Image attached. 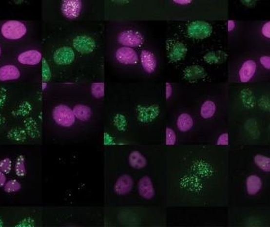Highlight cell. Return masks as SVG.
I'll use <instances>...</instances> for the list:
<instances>
[{"label":"cell","instance_id":"cell-9","mask_svg":"<svg viewBox=\"0 0 270 227\" xmlns=\"http://www.w3.org/2000/svg\"><path fill=\"white\" fill-rule=\"evenodd\" d=\"M257 71V63L252 59L246 60L239 69V79L242 83L251 81Z\"/></svg>","mask_w":270,"mask_h":227},{"label":"cell","instance_id":"cell-11","mask_svg":"<svg viewBox=\"0 0 270 227\" xmlns=\"http://www.w3.org/2000/svg\"><path fill=\"white\" fill-rule=\"evenodd\" d=\"M137 188H138L140 196L143 198L150 200L154 198L155 196L154 184H153L152 180L149 176H144L139 180Z\"/></svg>","mask_w":270,"mask_h":227},{"label":"cell","instance_id":"cell-23","mask_svg":"<svg viewBox=\"0 0 270 227\" xmlns=\"http://www.w3.org/2000/svg\"><path fill=\"white\" fill-rule=\"evenodd\" d=\"M91 94L96 99H101L104 96V83L94 82L91 85Z\"/></svg>","mask_w":270,"mask_h":227},{"label":"cell","instance_id":"cell-12","mask_svg":"<svg viewBox=\"0 0 270 227\" xmlns=\"http://www.w3.org/2000/svg\"><path fill=\"white\" fill-rule=\"evenodd\" d=\"M134 181L129 174H123L117 179L114 186V191L118 195H126L133 188Z\"/></svg>","mask_w":270,"mask_h":227},{"label":"cell","instance_id":"cell-28","mask_svg":"<svg viewBox=\"0 0 270 227\" xmlns=\"http://www.w3.org/2000/svg\"><path fill=\"white\" fill-rule=\"evenodd\" d=\"M216 145L220 146H228L229 145V133L223 132L222 134H220L216 141Z\"/></svg>","mask_w":270,"mask_h":227},{"label":"cell","instance_id":"cell-29","mask_svg":"<svg viewBox=\"0 0 270 227\" xmlns=\"http://www.w3.org/2000/svg\"><path fill=\"white\" fill-rule=\"evenodd\" d=\"M260 63L266 70H270V56H263L260 58Z\"/></svg>","mask_w":270,"mask_h":227},{"label":"cell","instance_id":"cell-14","mask_svg":"<svg viewBox=\"0 0 270 227\" xmlns=\"http://www.w3.org/2000/svg\"><path fill=\"white\" fill-rule=\"evenodd\" d=\"M140 60H141V66L146 73L153 74L156 71L157 62H156V57L153 52L148 50H143L141 52Z\"/></svg>","mask_w":270,"mask_h":227},{"label":"cell","instance_id":"cell-37","mask_svg":"<svg viewBox=\"0 0 270 227\" xmlns=\"http://www.w3.org/2000/svg\"><path fill=\"white\" fill-rule=\"evenodd\" d=\"M1 54H2V49H1V47H0V56H1Z\"/></svg>","mask_w":270,"mask_h":227},{"label":"cell","instance_id":"cell-31","mask_svg":"<svg viewBox=\"0 0 270 227\" xmlns=\"http://www.w3.org/2000/svg\"><path fill=\"white\" fill-rule=\"evenodd\" d=\"M173 93V87L172 84L167 82L165 85V97L166 99H169L172 97Z\"/></svg>","mask_w":270,"mask_h":227},{"label":"cell","instance_id":"cell-26","mask_svg":"<svg viewBox=\"0 0 270 227\" xmlns=\"http://www.w3.org/2000/svg\"><path fill=\"white\" fill-rule=\"evenodd\" d=\"M21 186L17 180H11L6 182L4 186L5 192H18L21 189Z\"/></svg>","mask_w":270,"mask_h":227},{"label":"cell","instance_id":"cell-3","mask_svg":"<svg viewBox=\"0 0 270 227\" xmlns=\"http://www.w3.org/2000/svg\"><path fill=\"white\" fill-rule=\"evenodd\" d=\"M212 26L206 21H196L191 23L187 28V33L193 39H205L211 35Z\"/></svg>","mask_w":270,"mask_h":227},{"label":"cell","instance_id":"cell-21","mask_svg":"<svg viewBox=\"0 0 270 227\" xmlns=\"http://www.w3.org/2000/svg\"><path fill=\"white\" fill-rule=\"evenodd\" d=\"M253 163L258 169L264 173H270V157L263 154H257L253 156Z\"/></svg>","mask_w":270,"mask_h":227},{"label":"cell","instance_id":"cell-18","mask_svg":"<svg viewBox=\"0 0 270 227\" xmlns=\"http://www.w3.org/2000/svg\"><path fill=\"white\" fill-rule=\"evenodd\" d=\"M129 164L131 168L135 169L140 170L146 167L147 164V160L146 157L144 156L141 152L138 151H131L129 155Z\"/></svg>","mask_w":270,"mask_h":227},{"label":"cell","instance_id":"cell-13","mask_svg":"<svg viewBox=\"0 0 270 227\" xmlns=\"http://www.w3.org/2000/svg\"><path fill=\"white\" fill-rule=\"evenodd\" d=\"M246 191L250 196H255L258 194L262 187H263V182L260 176L258 174H251L246 178L245 181Z\"/></svg>","mask_w":270,"mask_h":227},{"label":"cell","instance_id":"cell-4","mask_svg":"<svg viewBox=\"0 0 270 227\" xmlns=\"http://www.w3.org/2000/svg\"><path fill=\"white\" fill-rule=\"evenodd\" d=\"M118 42L125 47L136 48L144 42L143 36L139 32L135 30H124L118 35Z\"/></svg>","mask_w":270,"mask_h":227},{"label":"cell","instance_id":"cell-36","mask_svg":"<svg viewBox=\"0 0 270 227\" xmlns=\"http://www.w3.org/2000/svg\"><path fill=\"white\" fill-rule=\"evenodd\" d=\"M47 85H47V83H42V89H43V90H45V89H47Z\"/></svg>","mask_w":270,"mask_h":227},{"label":"cell","instance_id":"cell-34","mask_svg":"<svg viewBox=\"0 0 270 227\" xmlns=\"http://www.w3.org/2000/svg\"><path fill=\"white\" fill-rule=\"evenodd\" d=\"M235 21H231V20H230V21H229V22H228V28H229V32L232 31L233 29H235Z\"/></svg>","mask_w":270,"mask_h":227},{"label":"cell","instance_id":"cell-32","mask_svg":"<svg viewBox=\"0 0 270 227\" xmlns=\"http://www.w3.org/2000/svg\"><path fill=\"white\" fill-rule=\"evenodd\" d=\"M6 178L5 173L0 170V187H2V186H5V184H6Z\"/></svg>","mask_w":270,"mask_h":227},{"label":"cell","instance_id":"cell-27","mask_svg":"<svg viewBox=\"0 0 270 227\" xmlns=\"http://www.w3.org/2000/svg\"><path fill=\"white\" fill-rule=\"evenodd\" d=\"M12 169V161L11 159L6 158L0 161V170L5 173H9Z\"/></svg>","mask_w":270,"mask_h":227},{"label":"cell","instance_id":"cell-10","mask_svg":"<svg viewBox=\"0 0 270 227\" xmlns=\"http://www.w3.org/2000/svg\"><path fill=\"white\" fill-rule=\"evenodd\" d=\"M42 54L38 50H29L18 56L19 63L25 66H37L41 62Z\"/></svg>","mask_w":270,"mask_h":227},{"label":"cell","instance_id":"cell-1","mask_svg":"<svg viewBox=\"0 0 270 227\" xmlns=\"http://www.w3.org/2000/svg\"><path fill=\"white\" fill-rule=\"evenodd\" d=\"M27 27L20 21H7L0 28L2 38L7 40H19L24 38L27 33Z\"/></svg>","mask_w":270,"mask_h":227},{"label":"cell","instance_id":"cell-30","mask_svg":"<svg viewBox=\"0 0 270 227\" xmlns=\"http://www.w3.org/2000/svg\"><path fill=\"white\" fill-rule=\"evenodd\" d=\"M262 33L265 38L270 39V21L265 23L264 25L262 26Z\"/></svg>","mask_w":270,"mask_h":227},{"label":"cell","instance_id":"cell-2","mask_svg":"<svg viewBox=\"0 0 270 227\" xmlns=\"http://www.w3.org/2000/svg\"><path fill=\"white\" fill-rule=\"evenodd\" d=\"M52 118L58 126L69 128L73 126L76 121L73 109L65 104H58L52 112Z\"/></svg>","mask_w":270,"mask_h":227},{"label":"cell","instance_id":"cell-17","mask_svg":"<svg viewBox=\"0 0 270 227\" xmlns=\"http://www.w3.org/2000/svg\"><path fill=\"white\" fill-rule=\"evenodd\" d=\"M73 112L75 118L81 122H88L93 114L91 108L85 104L75 105L73 108Z\"/></svg>","mask_w":270,"mask_h":227},{"label":"cell","instance_id":"cell-5","mask_svg":"<svg viewBox=\"0 0 270 227\" xmlns=\"http://www.w3.org/2000/svg\"><path fill=\"white\" fill-rule=\"evenodd\" d=\"M115 56L117 61L123 65H136L139 60L137 52L133 48L125 46L118 48Z\"/></svg>","mask_w":270,"mask_h":227},{"label":"cell","instance_id":"cell-6","mask_svg":"<svg viewBox=\"0 0 270 227\" xmlns=\"http://www.w3.org/2000/svg\"><path fill=\"white\" fill-rule=\"evenodd\" d=\"M82 8L81 0H62L61 11L67 19H76L81 14Z\"/></svg>","mask_w":270,"mask_h":227},{"label":"cell","instance_id":"cell-25","mask_svg":"<svg viewBox=\"0 0 270 227\" xmlns=\"http://www.w3.org/2000/svg\"><path fill=\"white\" fill-rule=\"evenodd\" d=\"M177 141L176 133L174 130L172 128H166L165 130V143L167 145L172 146L175 145Z\"/></svg>","mask_w":270,"mask_h":227},{"label":"cell","instance_id":"cell-19","mask_svg":"<svg viewBox=\"0 0 270 227\" xmlns=\"http://www.w3.org/2000/svg\"><path fill=\"white\" fill-rule=\"evenodd\" d=\"M187 52V47L183 43H175L169 52V58L173 62H178L185 57Z\"/></svg>","mask_w":270,"mask_h":227},{"label":"cell","instance_id":"cell-24","mask_svg":"<svg viewBox=\"0 0 270 227\" xmlns=\"http://www.w3.org/2000/svg\"><path fill=\"white\" fill-rule=\"evenodd\" d=\"M15 172L19 177H24L26 174L25 157L19 155L15 164Z\"/></svg>","mask_w":270,"mask_h":227},{"label":"cell","instance_id":"cell-35","mask_svg":"<svg viewBox=\"0 0 270 227\" xmlns=\"http://www.w3.org/2000/svg\"><path fill=\"white\" fill-rule=\"evenodd\" d=\"M113 2H117V3H127L129 2L130 0H112Z\"/></svg>","mask_w":270,"mask_h":227},{"label":"cell","instance_id":"cell-7","mask_svg":"<svg viewBox=\"0 0 270 227\" xmlns=\"http://www.w3.org/2000/svg\"><path fill=\"white\" fill-rule=\"evenodd\" d=\"M73 47L79 53L90 54L96 48V42L89 36H77L73 39Z\"/></svg>","mask_w":270,"mask_h":227},{"label":"cell","instance_id":"cell-16","mask_svg":"<svg viewBox=\"0 0 270 227\" xmlns=\"http://www.w3.org/2000/svg\"><path fill=\"white\" fill-rule=\"evenodd\" d=\"M176 126L181 132H188L193 128V119L192 116L187 113L180 114L177 118Z\"/></svg>","mask_w":270,"mask_h":227},{"label":"cell","instance_id":"cell-20","mask_svg":"<svg viewBox=\"0 0 270 227\" xmlns=\"http://www.w3.org/2000/svg\"><path fill=\"white\" fill-rule=\"evenodd\" d=\"M216 112V105L215 102L212 100H206L202 103L200 108V114L203 119H210L212 118Z\"/></svg>","mask_w":270,"mask_h":227},{"label":"cell","instance_id":"cell-15","mask_svg":"<svg viewBox=\"0 0 270 227\" xmlns=\"http://www.w3.org/2000/svg\"><path fill=\"white\" fill-rule=\"evenodd\" d=\"M20 76L21 72L15 65H4L0 67V81H15Z\"/></svg>","mask_w":270,"mask_h":227},{"label":"cell","instance_id":"cell-8","mask_svg":"<svg viewBox=\"0 0 270 227\" xmlns=\"http://www.w3.org/2000/svg\"><path fill=\"white\" fill-rule=\"evenodd\" d=\"M75 53L72 48L67 46L57 49L53 55V59L57 64L67 66L74 62Z\"/></svg>","mask_w":270,"mask_h":227},{"label":"cell","instance_id":"cell-33","mask_svg":"<svg viewBox=\"0 0 270 227\" xmlns=\"http://www.w3.org/2000/svg\"><path fill=\"white\" fill-rule=\"evenodd\" d=\"M173 2H175L176 4L187 5L192 2L193 0H173Z\"/></svg>","mask_w":270,"mask_h":227},{"label":"cell","instance_id":"cell-22","mask_svg":"<svg viewBox=\"0 0 270 227\" xmlns=\"http://www.w3.org/2000/svg\"><path fill=\"white\" fill-rule=\"evenodd\" d=\"M204 75L203 69L200 66H190L184 71V77L187 81H195Z\"/></svg>","mask_w":270,"mask_h":227}]
</instances>
